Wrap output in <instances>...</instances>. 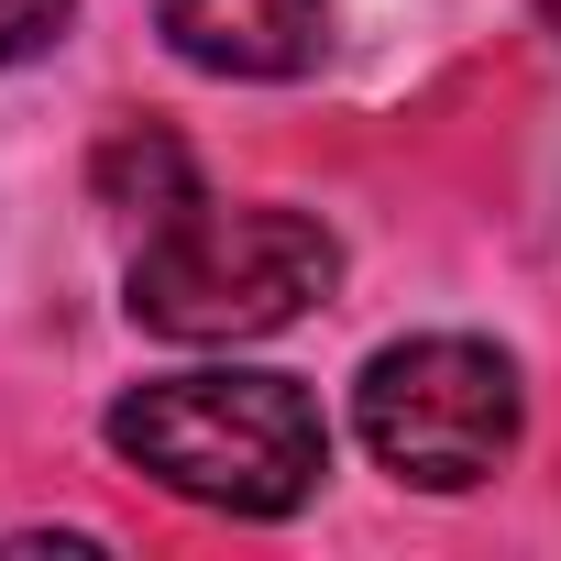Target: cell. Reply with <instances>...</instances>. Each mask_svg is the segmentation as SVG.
I'll return each instance as SVG.
<instances>
[{"label":"cell","mask_w":561,"mask_h":561,"mask_svg":"<svg viewBox=\"0 0 561 561\" xmlns=\"http://www.w3.org/2000/svg\"><path fill=\"white\" fill-rule=\"evenodd\" d=\"M111 451L187 506L298 517L331 473V419L287 375H165L111 408Z\"/></svg>","instance_id":"6da1fadb"},{"label":"cell","mask_w":561,"mask_h":561,"mask_svg":"<svg viewBox=\"0 0 561 561\" xmlns=\"http://www.w3.org/2000/svg\"><path fill=\"white\" fill-rule=\"evenodd\" d=\"M342 287V242L309 209L176 198L133 253V320L165 342H264Z\"/></svg>","instance_id":"7a4b0ae2"},{"label":"cell","mask_w":561,"mask_h":561,"mask_svg":"<svg viewBox=\"0 0 561 561\" xmlns=\"http://www.w3.org/2000/svg\"><path fill=\"white\" fill-rule=\"evenodd\" d=\"M517 364L495 342H462V331H430V342H397L364 364L353 386V430L364 451L419 484V495H473L506 451H517Z\"/></svg>","instance_id":"3957f363"},{"label":"cell","mask_w":561,"mask_h":561,"mask_svg":"<svg viewBox=\"0 0 561 561\" xmlns=\"http://www.w3.org/2000/svg\"><path fill=\"white\" fill-rule=\"evenodd\" d=\"M154 23L209 78H298L331 45V0H154Z\"/></svg>","instance_id":"277c9868"},{"label":"cell","mask_w":561,"mask_h":561,"mask_svg":"<svg viewBox=\"0 0 561 561\" xmlns=\"http://www.w3.org/2000/svg\"><path fill=\"white\" fill-rule=\"evenodd\" d=\"M67 12H78V0H0V67L45 56V45L67 34Z\"/></svg>","instance_id":"5b68a950"},{"label":"cell","mask_w":561,"mask_h":561,"mask_svg":"<svg viewBox=\"0 0 561 561\" xmlns=\"http://www.w3.org/2000/svg\"><path fill=\"white\" fill-rule=\"evenodd\" d=\"M539 23H550V34H561V0H539Z\"/></svg>","instance_id":"8992f818"}]
</instances>
